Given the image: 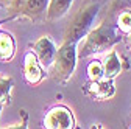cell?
Masks as SVG:
<instances>
[{
    "mask_svg": "<svg viewBox=\"0 0 131 129\" xmlns=\"http://www.w3.org/2000/svg\"><path fill=\"white\" fill-rule=\"evenodd\" d=\"M126 45H128V50L131 51V33L126 34Z\"/></svg>",
    "mask_w": 131,
    "mask_h": 129,
    "instance_id": "16",
    "label": "cell"
},
{
    "mask_svg": "<svg viewBox=\"0 0 131 129\" xmlns=\"http://www.w3.org/2000/svg\"><path fill=\"white\" fill-rule=\"evenodd\" d=\"M83 93L94 101H108L116 95L112 79H98V81H88L83 86Z\"/></svg>",
    "mask_w": 131,
    "mask_h": 129,
    "instance_id": "5",
    "label": "cell"
},
{
    "mask_svg": "<svg viewBox=\"0 0 131 129\" xmlns=\"http://www.w3.org/2000/svg\"><path fill=\"white\" fill-rule=\"evenodd\" d=\"M91 129H105V126H103V124H100V123H95V124H92V126H91Z\"/></svg>",
    "mask_w": 131,
    "mask_h": 129,
    "instance_id": "17",
    "label": "cell"
},
{
    "mask_svg": "<svg viewBox=\"0 0 131 129\" xmlns=\"http://www.w3.org/2000/svg\"><path fill=\"white\" fill-rule=\"evenodd\" d=\"M14 87V81L9 76L0 75V114H2L3 107L9 103L11 100V92Z\"/></svg>",
    "mask_w": 131,
    "mask_h": 129,
    "instance_id": "12",
    "label": "cell"
},
{
    "mask_svg": "<svg viewBox=\"0 0 131 129\" xmlns=\"http://www.w3.org/2000/svg\"><path fill=\"white\" fill-rule=\"evenodd\" d=\"M129 129H131V126H129Z\"/></svg>",
    "mask_w": 131,
    "mask_h": 129,
    "instance_id": "18",
    "label": "cell"
},
{
    "mask_svg": "<svg viewBox=\"0 0 131 129\" xmlns=\"http://www.w3.org/2000/svg\"><path fill=\"white\" fill-rule=\"evenodd\" d=\"M24 78L30 86H38L45 78V70L39 64L36 55L33 51H27L24 58Z\"/></svg>",
    "mask_w": 131,
    "mask_h": 129,
    "instance_id": "7",
    "label": "cell"
},
{
    "mask_svg": "<svg viewBox=\"0 0 131 129\" xmlns=\"http://www.w3.org/2000/svg\"><path fill=\"white\" fill-rule=\"evenodd\" d=\"M117 30L123 34H128L131 33V9H126V11H122L117 17Z\"/></svg>",
    "mask_w": 131,
    "mask_h": 129,
    "instance_id": "14",
    "label": "cell"
},
{
    "mask_svg": "<svg viewBox=\"0 0 131 129\" xmlns=\"http://www.w3.org/2000/svg\"><path fill=\"white\" fill-rule=\"evenodd\" d=\"M33 53L36 55L39 64L44 70H48L53 64L55 55H56V47L50 36H41L35 44H33Z\"/></svg>",
    "mask_w": 131,
    "mask_h": 129,
    "instance_id": "6",
    "label": "cell"
},
{
    "mask_svg": "<svg viewBox=\"0 0 131 129\" xmlns=\"http://www.w3.org/2000/svg\"><path fill=\"white\" fill-rule=\"evenodd\" d=\"M102 67H103V78L106 79H116L120 72H122V61L117 55V51L111 48V50L105 55V59L102 61Z\"/></svg>",
    "mask_w": 131,
    "mask_h": 129,
    "instance_id": "9",
    "label": "cell"
},
{
    "mask_svg": "<svg viewBox=\"0 0 131 129\" xmlns=\"http://www.w3.org/2000/svg\"><path fill=\"white\" fill-rule=\"evenodd\" d=\"M88 78H89V81H98V79H103L102 61L92 59V61L88 64Z\"/></svg>",
    "mask_w": 131,
    "mask_h": 129,
    "instance_id": "13",
    "label": "cell"
},
{
    "mask_svg": "<svg viewBox=\"0 0 131 129\" xmlns=\"http://www.w3.org/2000/svg\"><path fill=\"white\" fill-rule=\"evenodd\" d=\"M20 115H22V121H20V123L13 124V126H9V127H3V129H28V124H27L28 115H27V112H25V110H20Z\"/></svg>",
    "mask_w": 131,
    "mask_h": 129,
    "instance_id": "15",
    "label": "cell"
},
{
    "mask_svg": "<svg viewBox=\"0 0 131 129\" xmlns=\"http://www.w3.org/2000/svg\"><path fill=\"white\" fill-rule=\"evenodd\" d=\"M100 11V2H88L81 8L64 30V42L78 44L92 28V23Z\"/></svg>",
    "mask_w": 131,
    "mask_h": 129,
    "instance_id": "2",
    "label": "cell"
},
{
    "mask_svg": "<svg viewBox=\"0 0 131 129\" xmlns=\"http://www.w3.org/2000/svg\"><path fill=\"white\" fill-rule=\"evenodd\" d=\"M73 0H48V5L45 9V20L55 22L64 17L69 12Z\"/></svg>",
    "mask_w": 131,
    "mask_h": 129,
    "instance_id": "10",
    "label": "cell"
},
{
    "mask_svg": "<svg viewBox=\"0 0 131 129\" xmlns=\"http://www.w3.org/2000/svg\"><path fill=\"white\" fill-rule=\"evenodd\" d=\"M120 41L117 34V27H114L109 22H102L98 27L91 28L89 33L81 39L80 48H77V56L78 58H89L102 55L116 45Z\"/></svg>",
    "mask_w": 131,
    "mask_h": 129,
    "instance_id": "1",
    "label": "cell"
},
{
    "mask_svg": "<svg viewBox=\"0 0 131 129\" xmlns=\"http://www.w3.org/2000/svg\"><path fill=\"white\" fill-rule=\"evenodd\" d=\"M44 129H75L73 112L67 106H55L44 117Z\"/></svg>",
    "mask_w": 131,
    "mask_h": 129,
    "instance_id": "4",
    "label": "cell"
},
{
    "mask_svg": "<svg viewBox=\"0 0 131 129\" xmlns=\"http://www.w3.org/2000/svg\"><path fill=\"white\" fill-rule=\"evenodd\" d=\"M16 53V41L11 33L0 30V61L8 62L14 58Z\"/></svg>",
    "mask_w": 131,
    "mask_h": 129,
    "instance_id": "11",
    "label": "cell"
},
{
    "mask_svg": "<svg viewBox=\"0 0 131 129\" xmlns=\"http://www.w3.org/2000/svg\"><path fill=\"white\" fill-rule=\"evenodd\" d=\"M48 5V0H24V3L14 12L13 19H28V20H39L42 16H45V9Z\"/></svg>",
    "mask_w": 131,
    "mask_h": 129,
    "instance_id": "8",
    "label": "cell"
},
{
    "mask_svg": "<svg viewBox=\"0 0 131 129\" xmlns=\"http://www.w3.org/2000/svg\"><path fill=\"white\" fill-rule=\"evenodd\" d=\"M77 45L73 42H62V45L56 50L53 64L50 67V76L56 83H67L73 76L77 67Z\"/></svg>",
    "mask_w": 131,
    "mask_h": 129,
    "instance_id": "3",
    "label": "cell"
}]
</instances>
